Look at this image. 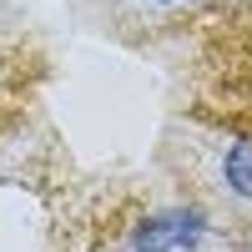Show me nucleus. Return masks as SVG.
Here are the masks:
<instances>
[{
    "mask_svg": "<svg viewBox=\"0 0 252 252\" xmlns=\"http://www.w3.org/2000/svg\"><path fill=\"white\" fill-rule=\"evenodd\" d=\"M192 242H197V217H187V212L146 222L141 237H136L141 252H182V247H192Z\"/></svg>",
    "mask_w": 252,
    "mask_h": 252,
    "instance_id": "f257e3e1",
    "label": "nucleus"
},
{
    "mask_svg": "<svg viewBox=\"0 0 252 252\" xmlns=\"http://www.w3.org/2000/svg\"><path fill=\"white\" fill-rule=\"evenodd\" d=\"M227 182H232L242 197H252V146H232V152H227Z\"/></svg>",
    "mask_w": 252,
    "mask_h": 252,
    "instance_id": "f03ea898",
    "label": "nucleus"
}]
</instances>
